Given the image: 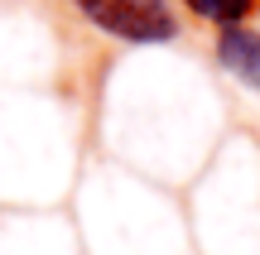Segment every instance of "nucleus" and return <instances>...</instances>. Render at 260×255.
I'll use <instances>...</instances> for the list:
<instances>
[{
    "mask_svg": "<svg viewBox=\"0 0 260 255\" xmlns=\"http://www.w3.org/2000/svg\"><path fill=\"white\" fill-rule=\"evenodd\" d=\"M217 63L236 77L241 87H251L260 96V34L246 24H222L217 29Z\"/></svg>",
    "mask_w": 260,
    "mask_h": 255,
    "instance_id": "nucleus-2",
    "label": "nucleus"
},
{
    "mask_svg": "<svg viewBox=\"0 0 260 255\" xmlns=\"http://www.w3.org/2000/svg\"><path fill=\"white\" fill-rule=\"evenodd\" d=\"M77 15L121 44H169L178 39V15L169 0H73Z\"/></svg>",
    "mask_w": 260,
    "mask_h": 255,
    "instance_id": "nucleus-1",
    "label": "nucleus"
},
{
    "mask_svg": "<svg viewBox=\"0 0 260 255\" xmlns=\"http://www.w3.org/2000/svg\"><path fill=\"white\" fill-rule=\"evenodd\" d=\"M188 10H193L198 19H207V24H246V15L255 10V0H183Z\"/></svg>",
    "mask_w": 260,
    "mask_h": 255,
    "instance_id": "nucleus-3",
    "label": "nucleus"
}]
</instances>
